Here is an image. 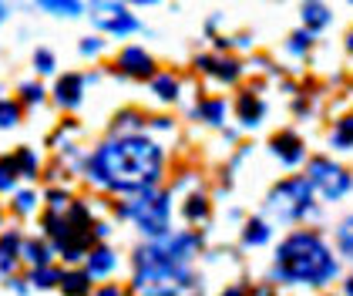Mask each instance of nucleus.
<instances>
[{"label":"nucleus","mask_w":353,"mask_h":296,"mask_svg":"<svg viewBox=\"0 0 353 296\" xmlns=\"http://www.w3.org/2000/svg\"><path fill=\"white\" fill-rule=\"evenodd\" d=\"M162 145L145 135H121L98 145L88 161V175L111 192H148L162 179Z\"/></svg>","instance_id":"nucleus-1"},{"label":"nucleus","mask_w":353,"mask_h":296,"mask_svg":"<svg viewBox=\"0 0 353 296\" xmlns=\"http://www.w3.org/2000/svg\"><path fill=\"white\" fill-rule=\"evenodd\" d=\"M276 276L306 286H326L336 276V259L316 233H293L276 249Z\"/></svg>","instance_id":"nucleus-2"},{"label":"nucleus","mask_w":353,"mask_h":296,"mask_svg":"<svg viewBox=\"0 0 353 296\" xmlns=\"http://www.w3.org/2000/svg\"><path fill=\"white\" fill-rule=\"evenodd\" d=\"M182 286H189L185 266L168 263L159 246H141L135 253V290L148 296H175Z\"/></svg>","instance_id":"nucleus-3"},{"label":"nucleus","mask_w":353,"mask_h":296,"mask_svg":"<svg viewBox=\"0 0 353 296\" xmlns=\"http://www.w3.org/2000/svg\"><path fill=\"white\" fill-rule=\"evenodd\" d=\"M266 209L279 222H296V219H303V215L313 209V186H310V179H286V182H279L270 192Z\"/></svg>","instance_id":"nucleus-4"},{"label":"nucleus","mask_w":353,"mask_h":296,"mask_svg":"<svg viewBox=\"0 0 353 296\" xmlns=\"http://www.w3.org/2000/svg\"><path fill=\"white\" fill-rule=\"evenodd\" d=\"M118 215L125 219H135L138 229L148 233V236H165L168 229V195H155V192H145L138 202H128V206H118Z\"/></svg>","instance_id":"nucleus-5"},{"label":"nucleus","mask_w":353,"mask_h":296,"mask_svg":"<svg viewBox=\"0 0 353 296\" xmlns=\"http://www.w3.org/2000/svg\"><path fill=\"white\" fill-rule=\"evenodd\" d=\"M310 186L320 188L323 199H343V195L350 192L353 179L343 165H336V161H330L320 155V159L310 161Z\"/></svg>","instance_id":"nucleus-6"},{"label":"nucleus","mask_w":353,"mask_h":296,"mask_svg":"<svg viewBox=\"0 0 353 296\" xmlns=\"http://www.w3.org/2000/svg\"><path fill=\"white\" fill-rule=\"evenodd\" d=\"M199 236H192V233H179V236H165L162 242H155L159 249H162V256L168 263H175V266H182L185 259H192V253L199 249Z\"/></svg>","instance_id":"nucleus-7"},{"label":"nucleus","mask_w":353,"mask_h":296,"mask_svg":"<svg viewBox=\"0 0 353 296\" xmlns=\"http://www.w3.org/2000/svg\"><path fill=\"white\" fill-rule=\"evenodd\" d=\"M270 148H272V155L283 161V165H290V168L303 161V141H299V135H293V132L272 135Z\"/></svg>","instance_id":"nucleus-8"},{"label":"nucleus","mask_w":353,"mask_h":296,"mask_svg":"<svg viewBox=\"0 0 353 296\" xmlns=\"http://www.w3.org/2000/svg\"><path fill=\"white\" fill-rule=\"evenodd\" d=\"M118 64H121V71L132 75V78H148V75H155V61H152V54L141 51V48H125L121 57H118Z\"/></svg>","instance_id":"nucleus-9"},{"label":"nucleus","mask_w":353,"mask_h":296,"mask_svg":"<svg viewBox=\"0 0 353 296\" xmlns=\"http://www.w3.org/2000/svg\"><path fill=\"white\" fill-rule=\"evenodd\" d=\"M81 84L84 81L78 78V75H64V78L54 84V101L64 108H74L81 101Z\"/></svg>","instance_id":"nucleus-10"},{"label":"nucleus","mask_w":353,"mask_h":296,"mask_svg":"<svg viewBox=\"0 0 353 296\" xmlns=\"http://www.w3.org/2000/svg\"><path fill=\"white\" fill-rule=\"evenodd\" d=\"M236 115H239L243 125H259L263 115H266V105L252 91H245V95H239V101H236Z\"/></svg>","instance_id":"nucleus-11"},{"label":"nucleus","mask_w":353,"mask_h":296,"mask_svg":"<svg viewBox=\"0 0 353 296\" xmlns=\"http://www.w3.org/2000/svg\"><path fill=\"white\" fill-rule=\"evenodd\" d=\"M111 269H114V253L105 249V246L91 249V256H88V276L91 279H101V276H108Z\"/></svg>","instance_id":"nucleus-12"},{"label":"nucleus","mask_w":353,"mask_h":296,"mask_svg":"<svg viewBox=\"0 0 353 296\" xmlns=\"http://www.w3.org/2000/svg\"><path fill=\"white\" fill-rule=\"evenodd\" d=\"M21 236L17 233H3L0 236V269H14L17 256H21Z\"/></svg>","instance_id":"nucleus-13"},{"label":"nucleus","mask_w":353,"mask_h":296,"mask_svg":"<svg viewBox=\"0 0 353 296\" xmlns=\"http://www.w3.org/2000/svg\"><path fill=\"white\" fill-rule=\"evenodd\" d=\"M91 276L88 273H64L61 276V290H64V296H84L91 286Z\"/></svg>","instance_id":"nucleus-14"},{"label":"nucleus","mask_w":353,"mask_h":296,"mask_svg":"<svg viewBox=\"0 0 353 296\" xmlns=\"http://www.w3.org/2000/svg\"><path fill=\"white\" fill-rule=\"evenodd\" d=\"M199 118L209 121V125H222V121H225V101H222V98H205V101L199 105Z\"/></svg>","instance_id":"nucleus-15"},{"label":"nucleus","mask_w":353,"mask_h":296,"mask_svg":"<svg viewBox=\"0 0 353 296\" xmlns=\"http://www.w3.org/2000/svg\"><path fill=\"white\" fill-rule=\"evenodd\" d=\"M152 91H155L162 101H175V98H179V78H172V75H155V78H152Z\"/></svg>","instance_id":"nucleus-16"},{"label":"nucleus","mask_w":353,"mask_h":296,"mask_svg":"<svg viewBox=\"0 0 353 296\" xmlns=\"http://www.w3.org/2000/svg\"><path fill=\"white\" fill-rule=\"evenodd\" d=\"M182 215L189 219V222H202V219H209V199L205 195H189V202L182 206Z\"/></svg>","instance_id":"nucleus-17"},{"label":"nucleus","mask_w":353,"mask_h":296,"mask_svg":"<svg viewBox=\"0 0 353 296\" xmlns=\"http://www.w3.org/2000/svg\"><path fill=\"white\" fill-rule=\"evenodd\" d=\"M98 24L105 27V30H111V34H132V30L138 27L135 17H128V10H125V7H121L114 17H108V21H98Z\"/></svg>","instance_id":"nucleus-18"},{"label":"nucleus","mask_w":353,"mask_h":296,"mask_svg":"<svg viewBox=\"0 0 353 296\" xmlns=\"http://www.w3.org/2000/svg\"><path fill=\"white\" fill-rule=\"evenodd\" d=\"M266 239H270V226L263 219H249V226H245V233H243L245 246H263Z\"/></svg>","instance_id":"nucleus-19"},{"label":"nucleus","mask_w":353,"mask_h":296,"mask_svg":"<svg viewBox=\"0 0 353 296\" xmlns=\"http://www.w3.org/2000/svg\"><path fill=\"white\" fill-rule=\"evenodd\" d=\"M333 148H353V115L350 118H340L336 128H333Z\"/></svg>","instance_id":"nucleus-20"},{"label":"nucleus","mask_w":353,"mask_h":296,"mask_svg":"<svg viewBox=\"0 0 353 296\" xmlns=\"http://www.w3.org/2000/svg\"><path fill=\"white\" fill-rule=\"evenodd\" d=\"M336 246H340V253L353 259V215H347L340 226H336Z\"/></svg>","instance_id":"nucleus-21"},{"label":"nucleus","mask_w":353,"mask_h":296,"mask_svg":"<svg viewBox=\"0 0 353 296\" xmlns=\"http://www.w3.org/2000/svg\"><path fill=\"white\" fill-rule=\"evenodd\" d=\"M243 75V64L236 61V57H219V68H216V78L225 81V84H232V81Z\"/></svg>","instance_id":"nucleus-22"},{"label":"nucleus","mask_w":353,"mask_h":296,"mask_svg":"<svg viewBox=\"0 0 353 296\" xmlns=\"http://www.w3.org/2000/svg\"><path fill=\"white\" fill-rule=\"evenodd\" d=\"M303 21L310 27H326L330 24V10H326L323 3H306L303 7Z\"/></svg>","instance_id":"nucleus-23"},{"label":"nucleus","mask_w":353,"mask_h":296,"mask_svg":"<svg viewBox=\"0 0 353 296\" xmlns=\"http://www.w3.org/2000/svg\"><path fill=\"white\" fill-rule=\"evenodd\" d=\"M14 168H17L21 175H28V179H34V175H37V155H34L30 148H21V152L14 155Z\"/></svg>","instance_id":"nucleus-24"},{"label":"nucleus","mask_w":353,"mask_h":296,"mask_svg":"<svg viewBox=\"0 0 353 296\" xmlns=\"http://www.w3.org/2000/svg\"><path fill=\"white\" fill-rule=\"evenodd\" d=\"M41 7L51 10V14H61V17H74V14H81V3H71V0H44Z\"/></svg>","instance_id":"nucleus-25"},{"label":"nucleus","mask_w":353,"mask_h":296,"mask_svg":"<svg viewBox=\"0 0 353 296\" xmlns=\"http://www.w3.org/2000/svg\"><path fill=\"white\" fill-rule=\"evenodd\" d=\"M24 256H28L34 266H48V259H51V253L44 249V242H24Z\"/></svg>","instance_id":"nucleus-26"},{"label":"nucleus","mask_w":353,"mask_h":296,"mask_svg":"<svg viewBox=\"0 0 353 296\" xmlns=\"http://www.w3.org/2000/svg\"><path fill=\"white\" fill-rule=\"evenodd\" d=\"M61 276L64 273H57V269H51V266H41V269H34V286H41V290H48V286H54V283H61Z\"/></svg>","instance_id":"nucleus-27"},{"label":"nucleus","mask_w":353,"mask_h":296,"mask_svg":"<svg viewBox=\"0 0 353 296\" xmlns=\"http://www.w3.org/2000/svg\"><path fill=\"white\" fill-rule=\"evenodd\" d=\"M21 121V105L14 101H0V128H14Z\"/></svg>","instance_id":"nucleus-28"},{"label":"nucleus","mask_w":353,"mask_h":296,"mask_svg":"<svg viewBox=\"0 0 353 296\" xmlns=\"http://www.w3.org/2000/svg\"><path fill=\"white\" fill-rule=\"evenodd\" d=\"M310 44H313V37H310V30H296L293 37H290V54H306L310 51Z\"/></svg>","instance_id":"nucleus-29"},{"label":"nucleus","mask_w":353,"mask_h":296,"mask_svg":"<svg viewBox=\"0 0 353 296\" xmlns=\"http://www.w3.org/2000/svg\"><path fill=\"white\" fill-rule=\"evenodd\" d=\"M14 179H17V168H14V161H0V192L14 188Z\"/></svg>","instance_id":"nucleus-30"},{"label":"nucleus","mask_w":353,"mask_h":296,"mask_svg":"<svg viewBox=\"0 0 353 296\" xmlns=\"http://www.w3.org/2000/svg\"><path fill=\"white\" fill-rule=\"evenodd\" d=\"M34 64H37V71H41V75H51V71H54V54L41 48V51L34 54Z\"/></svg>","instance_id":"nucleus-31"},{"label":"nucleus","mask_w":353,"mask_h":296,"mask_svg":"<svg viewBox=\"0 0 353 296\" xmlns=\"http://www.w3.org/2000/svg\"><path fill=\"white\" fill-rule=\"evenodd\" d=\"M21 95H24V101H28V105H37V101L44 98V88H41V84H24V88H21Z\"/></svg>","instance_id":"nucleus-32"},{"label":"nucleus","mask_w":353,"mask_h":296,"mask_svg":"<svg viewBox=\"0 0 353 296\" xmlns=\"http://www.w3.org/2000/svg\"><path fill=\"white\" fill-rule=\"evenodd\" d=\"M14 209H17V213H30V209H34V192H17Z\"/></svg>","instance_id":"nucleus-33"},{"label":"nucleus","mask_w":353,"mask_h":296,"mask_svg":"<svg viewBox=\"0 0 353 296\" xmlns=\"http://www.w3.org/2000/svg\"><path fill=\"white\" fill-rule=\"evenodd\" d=\"M138 121H141L138 111H121V115H118V128H135Z\"/></svg>","instance_id":"nucleus-34"},{"label":"nucleus","mask_w":353,"mask_h":296,"mask_svg":"<svg viewBox=\"0 0 353 296\" xmlns=\"http://www.w3.org/2000/svg\"><path fill=\"white\" fill-rule=\"evenodd\" d=\"M195 68H199L202 75H216V68H219V57H199V61H195Z\"/></svg>","instance_id":"nucleus-35"},{"label":"nucleus","mask_w":353,"mask_h":296,"mask_svg":"<svg viewBox=\"0 0 353 296\" xmlns=\"http://www.w3.org/2000/svg\"><path fill=\"white\" fill-rule=\"evenodd\" d=\"M64 202H68V195H64V192H51V213L64 209Z\"/></svg>","instance_id":"nucleus-36"},{"label":"nucleus","mask_w":353,"mask_h":296,"mask_svg":"<svg viewBox=\"0 0 353 296\" xmlns=\"http://www.w3.org/2000/svg\"><path fill=\"white\" fill-rule=\"evenodd\" d=\"M81 51H84V54H98V51H101V41H94V37H88V41H84V44H81Z\"/></svg>","instance_id":"nucleus-37"},{"label":"nucleus","mask_w":353,"mask_h":296,"mask_svg":"<svg viewBox=\"0 0 353 296\" xmlns=\"http://www.w3.org/2000/svg\"><path fill=\"white\" fill-rule=\"evenodd\" d=\"M94 296H125V293H121L118 286H101V290H98Z\"/></svg>","instance_id":"nucleus-38"},{"label":"nucleus","mask_w":353,"mask_h":296,"mask_svg":"<svg viewBox=\"0 0 353 296\" xmlns=\"http://www.w3.org/2000/svg\"><path fill=\"white\" fill-rule=\"evenodd\" d=\"M222 296H245V293H243V290H236V286H229V290H225Z\"/></svg>","instance_id":"nucleus-39"},{"label":"nucleus","mask_w":353,"mask_h":296,"mask_svg":"<svg viewBox=\"0 0 353 296\" xmlns=\"http://www.w3.org/2000/svg\"><path fill=\"white\" fill-rule=\"evenodd\" d=\"M347 296H353V279H347Z\"/></svg>","instance_id":"nucleus-40"},{"label":"nucleus","mask_w":353,"mask_h":296,"mask_svg":"<svg viewBox=\"0 0 353 296\" xmlns=\"http://www.w3.org/2000/svg\"><path fill=\"white\" fill-rule=\"evenodd\" d=\"M347 48H350V51H353V30H350V37H347Z\"/></svg>","instance_id":"nucleus-41"},{"label":"nucleus","mask_w":353,"mask_h":296,"mask_svg":"<svg viewBox=\"0 0 353 296\" xmlns=\"http://www.w3.org/2000/svg\"><path fill=\"white\" fill-rule=\"evenodd\" d=\"M3 14H7V7H3V3H0V21H3Z\"/></svg>","instance_id":"nucleus-42"}]
</instances>
